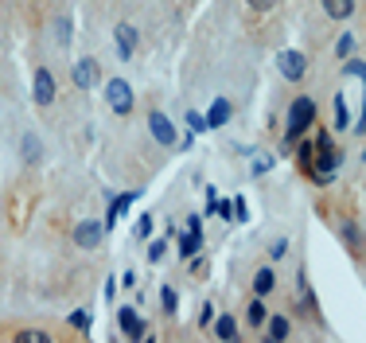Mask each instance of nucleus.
I'll use <instances>...</instances> for the list:
<instances>
[{"label":"nucleus","instance_id":"c85d7f7f","mask_svg":"<svg viewBox=\"0 0 366 343\" xmlns=\"http://www.w3.org/2000/svg\"><path fill=\"white\" fill-rule=\"evenodd\" d=\"M214 316H219V312H214V304H211V300H203V308H199V328L214 324Z\"/></svg>","mask_w":366,"mask_h":343},{"label":"nucleus","instance_id":"4c0bfd02","mask_svg":"<svg viewBox=\"0 0 366 343\" xmlns=\"http://www.w3.org/2000/svg\"><path fill=\"white\" fill-rule=\"evenodd\" d=\"M187 230H195V234H203V219H199V215H191V219H187Z\"/></svg>","mask_w":366,"mask_h":343},{"label":"nucleus","instance_id":"2eb2a0df","mask_svg":"<svg viewBox=\"0 0 366 343\" xmlns=\"http://www.w3.org/2000/svg\"><path fill=\"white\" fill-rule=\"evenodd\" d=\"M51 36H55V43H59V47H70V39H74V20H70L66 12L51 20Z\"/></svg>","mask_w":366,"mask_h":343},{"label":"nucleus","instance_id":"aec40b11","mask_svg":"<svg viewBox=\"0 0 366 343\" xmlns=\"http://www.w3.org/2000/svg\"><path fill=\"white\" fill-rule=\"evenodd\" d=\"M214 336H219V339H238V320H234V316H230V312H219V316H214Z\"/></svg>","mask_w":366,"mask_h":343},{"label":"nucleus","instance_id":"7c9ffc66","mask_svg":"<svg viewBox=\"0 0 366 343\" xmlns=\"http://www.w3.org/2000/svg\"><path fill=\"white\" fill-rule=\"evenodd\" d=\"M132 234H137V238H148V234H152V215H140L137 230H132Z\"/></svg>","mask_w":366,"mask_h":343},{"label":"nucleus","instance_id":"4468645a","mask_svg":"<svg viewBox=\"0 0 366 343\" xmlns=\"http://www.w3.org/2000/svg\"><path fill=\"white\" fill-rule=\"evenodd\" d=\"M230 113H234V106H230L226 98H214V106L206 110V129H222V125L230 121Z\"/></svg>","mask_w":366,"mask_h":343},{"label":"nucleus","instance_id":"f03ea898","mask_svg":"<svg viewBox=\"0 0 366 343\" xmlns=\"http://www.w3.org/2000/svg\"><path fill=\"white\" fill-rule=\"evenodd\" d=\"M343 164V153L331 145V133H315V172L312 175H335Z\"/></svg>","mask_w":366,"mask_h":343},{"label":"nucleus","instance_id":"f257e3e1","mask_svg":"<svg viewBox=\"0 0 366 343\" xmlns=\"http://www.w3.org/2000/svg\"><path fill=\"white\" fill-rule=\"evenodd\" d=\"M312 125H315V98L300 94L293 106H288V117H285V145H296Z\"/></svg>","mask_w":366,"mask_h":343},{"label":"nucleus","instance_id":"412c9836","mask_svg":"<svg viewBox=\"0 0 366 343\" xmlns=\"http://www.w3.org/2000/svg\"><path fill=\"white\" fill-rule=\"evenodd\" d=\"M343 71H347V74H359V78L366 82V63H362V58H351ZM355 133H359V137H366V106H362V113H359V121H355Z\"/></svg>","mask_w":366,"mask_h":343},{"label":"nucleus","instance_id":"4be33fe9","mask_svg":"<svg viewBox=\"0 0 366 343\" xmlns=\"http://www.w3.org/2000/svg\"><path fill=\"white\" fill-rule=\"evenodd\" d=\"M246 324H249V328H265V324H269V312H265L261 297L249 300V308H246Z\"/></svg>","mask_w":366,"mask_h":343},{"label":"nucleus","instance_id":"a211bd4d","mask_svg":"<svg viewBox=\"0 0 366 343\" xmlns=\"http://www.w3.org/2000/svg\"><path fill=\"white\" fill-rule=\"evenodd\" d=\"M296 164H300V168L312 175L315 172V140H296Z\"/></svg>","mask_w":366,"mask_h":343},{"label":"nucleus","instance_id":"f704fd0d","mask_svg":"<svg viewBox=\"0 0 366 343\" xmlns=\"http://www.w3.org/2000/svg\"><path fill=\"white\" fill-rule=\"evenodd\" d=\"M234 219H238V222H246V219H249V207H246V199H242V195L234 199Z\"/></svg>","mask_w":366,"mask_h":343},{"label":"nucleus","instance_id":"bb28decb","mask_svg":"<svg viewBox=\"0 0 366 343\" xmlns=\"http://www.w3.org/2000/svg\"><path fill=\"white\" fill-rule=\"evenodd\" d=\"M351 125V113H347V98L335 94V129H347Z\"/></svg>","mask_w":366,"mask_h":343},{"label":"nucleus","instance_id":"ddd939ff","mask_svg":"<svg viewBox=\"0 0 366 343\" xmlns=\"http://www.w3.org/2000/svg\"><path fill=\"white\" fill-rule=\"evenodd\" d=\"M339 238H343V246L351 250V254H362V230L355 219H339Z\"/></svg>","mask_w":366,"mask_h":343},{"label":"nucleus","instance_id":"e433bc0d","mask_svg":"<svg viewBox=\"0 0 366 343\" xmlns=\"http://www.w3.org/2000/svg\"><path fill=\"white\" fill-rule=\"evenodd\" d=\"M246 4L253 8L257 16H261V12H269V8H273V0H246Z\"/></svg>","mask_w":366,"mask_h":343},{"label":"nucleus","instance_id":"a878e982","mask_svg":"<svg viewBox=\"0 0 366 343\" xmlns=\"http://www.w3.org/2000/svg\"><path fill=\"white\" fill-rule=\"evenodd\" d=\"M66 324H70L74 332H82V336H86V332H90V312H86V308H74V312L66 316Z\"/></svg>","mask_w":366,"mask_h":343},{"label":"nucleus","instance_id":"5701e85b","mask_svg":"<svg viewBox=\"0 0 366 343\" xmlns=\"http://www.w3.org/2000/svg\"><path fill=\"white\" fill-rule=\"evenodd\" d=\"M199 246H203V234L187 230V234L179 238V257H195V254H199Z\"/></svg>","mask_w":366,"mask_h":343},{"label":"nucleus","instance_id":"cd10ccee","mask_svg":"<svg viewBox=\"0 0 366 343\" xmlns=\"http://www.w3.org/2000/svg\"><path fill=\"white\" fill-rule=\"evenodd\" d=\"M351 51H355V31H343V36H339V43H335V55L347 58Z\"/></svg>","mask_w":366,"mask_h":343},{"label":"nucleus","instance_id":"c756f323","mask_svg":"<svg viewBox=\"0 0 366 343\" xmlns=\"http://www.w3.org/2000/svg\"><path fill=\"white\" fill-rule=\"evenodd\" d=\"M285 254H288V238H273V246H269V257H273V262H281Z\"/></svg>","mask_w":366,"mask_h":343},{"label":"nucleus","instance_id":"39448f33","mask_svg":"<svg viewBox=\"0 0 366 343\" xmlns=\"http://www.w3.org/2000/svg\"><path fill=\"white\" fill-rule=\"evenodd\" d=\"M98 74H102V66H98V58H90V55H82L78 63L70 66V82H74L78 90L98 86Z\"/></svg>","mask_w":366,"mask_h":343},{"label":"nucleus","instance_id":"f8f14e48","mask_svg":"<svg viewBox=\"0 0 366 343\" xmlns=\"http://www.w3.org/2000/svg\"><path fill=\"white\" fill-rule=\"evenodd\" d=\"M296 300L304 304L308 320H320V300H315V292H312V285H308L304 273H296Z\"/></svg>","mask_w":366,"mask_h":343},{"label":"nucleus","instance_id":"72a5a7b5","mask_svg":"<svg viewBox=\"0 0 366 343\" xmlns=\"http://www.w3.org/2000/svg\"><path fill=\"white\" fill-rule=\"evenodd\" d=\"M187 125H191V133H206V117H199V113H187Z\"/></svg>","mask_w":366,"mask_h":343},{"label":"nucleus","instance_id":"dca6fc26","mask_svg":"<svg viewBox=\"0 0 366 343\" xmlns=\"http://www.w3.org/2000/svg\"><path fill=\"white\" fill-rule=\"evenodd\" d=\"M273 289H277V273H273L269 265H261V270L253 273V297H269Z\"/></svg>","mask_w":366,"mask_h":343},{"label":"nucleus","instance_id":"b1692460","mask_svg":"<svg viewBox=\"0 0 366 343\" xmlns=\"http://www.w3.org/2000/svg\"><path fill=\"white\" fill-rule=\"evenodd\" d=\"M288 316H269V339L273 343H281V339H288Z\"/></svg>","mask_w":366,"mask_h":343},{"label":"nucleus","instance_id":"58836bf2","mask_svg":"<svg viewBox=\"0 0 366 343\" xmlns=\"http://www.w3.org/2000/svg\"><path fill=\"white\" fill-rule=\"evenodd\" d=\"M362 164H366V148H362Z\"/></svg>","mask_w":366,"mask_h":343},{"label":"nucleus","instance_id":"6e6552de","mask_svg":"<svg viewBox=\"0 0 366 343\" xmlns=\"http://www.w3.org/2000/svg\"><path fill=\"white\" fill-rule=\"evenodd\" d=\"M102 234H105V222H98V219H82L78 227H74V242H78L82 250H98Z\"/></svg>","mask_w":366,"mask_h":343},{"label":"nucleus","instance_id":"393cba45","mask_svg":"<svg viewBox=\"0 0 366 343\" xmlns=\"http://www.w3.org/2000/svg\"><path fill=\"white\" fill-rule=\"evenodd\" d=\"M160 304H164V312H168V316L179 312V297H176V289H172V285H160Z\"/></svg>","mask_w":366,"mask_h":343},{"label":"nucleus","instance_id":"6ab92c4d","mask_svg":"<svg viewBox=\"0 0 366 343\" xmlns=\"http://www.w3.org/2000/svg\"><path fill=\"white\" fill-rule=\"evenodd\" d=\"M320 4L331 20H351L355 16V0H320Z\"/></svg>","mask_w":366,"mask_h":343},{"label":"nucleus","instance_id":"f3484780","mask_svg":"<svg viewBox=\"0 0 366 343\" xmlns=\"http://www.w3.org/2000/svg\"><path fill=\"white\" fill-rule=\"evenodd\" d=\"M137 195H140V191H125V195L113 199V203H110V211H105V219H102V222H105V230H113V222L121 219V211H125V207H129Z\"/></svg>","mask_w":366,"mask_h":343},{"label":"nucleus","instance_id":"1a4fd4ad","mask_svg":"<svg viewBox=\"0 0 366 343\" xmlns=\"http://www.w3.org/2000/svg\"><path fill=\"white\" fill-rule=\"evenodd\" d=\"M113 39H117V55H121V58H132V55H137V47H140L137 24H117V28H113Z\"/></svg>","mask_w":366,"mask_h":343},{"label":"nucleus","instance_id":"9d476101","mask_svg":"<svg viewBox=\"0 0 366 343\" xmlns=\"http://www.w3.org/2000/svg\"><path fill=\"white\" fill-rule=\"evenodd\" d=\"M117 324H121L125 339H145V336H148V324H145V316H140L137 308H121V312H117Z\"/></svg>","mask_w":366,"mask_h":343},{"label":"nucleus","instance_id":"7ed1b4c3","mask_svg":"<svg viewBox=\"0 0 366 343\" xmlns=\"http://www.w3.org/2000/svg\"><path fill=\"white\" fill-rule=\"evenodd\" d=\"M105 106H110L113 113H129L132 110V86L125 78H110L105 82Z\"/></svg>","mask_w":366,"mask_h":343},{"label":"nucleus","instance_id":"20e7f679","mask_svg":"<svg viewBox=\"0 0 366 343\" xmlns=\"http://www.w3.org/2000/svg\"><path fill=\"white\" fill-rule=\"evenodd\" d=\"M277 71L285 82H304L308 74V55L304 51H281L277 55Z\"/></svg>","mask_w":366,"mask_h":343},{"label":"nucleus","instance_id":"c9c22d12","mask_svg":"<svg viewBox=\"0 0 366 343\" xmlns=\"http://www.w3.org/2000/svg\"><path fill=\"white\" fill-rule=\"evenodd\" d=\"M273 164H277V160H273V156H261V160L253 164V175H265V172L273 168Z\"/></svg>","mask_w":366,"mask_h":343},{"label":"nucleus","instance_id":"0eeeda50","mask_svg":"<svg viewBox=\"0 0 366 343\" xmlns=\"http://www.w3.org/2000/svg\"><path fill=\"white\" fill-rule=\"evenodd\" d=\"M55 74L47 71V66H39L36 78H31V98H36V106H51L55 102Z\"/></svg>","mask_w":366,"mask_h":343},{"label":"nucleus","instance_id":"9b49d317","mask_svg":"<svg viewBox=\"0 0 366 343\" xmlns=\"http://www.w3.org/2000/svg\"><path fill=\"white\" fill-rule=\"evenodd\" d=\"M20 160L23 164H31V168H36L39 160H43V140H39V133H23L20 137Z\"/></svg>","mask_w":366,"mask_h":343},{"label":"nucleus","instance_id":"473e14b6","mask_svg":"<svg viewBox=\"0 0 366 343\" xmlns=\"http://www.w3.org/2000/svg\"><path fill=\"white\" fill-rule=\"evenodd\" d=\"M164 254H168L164 242H152V246H148V262H164Z\"/></svg>","mask_w":366,"mask_h":343},{"label":"nucleus","instance_id":"423d86ee","mask_svg":"<svg viewBox=\"0 0 366 343\" xmlns=\"http://www.w3.org/2000/svg\"><path fill=\"white\" fill-rule=\"evenodd\" d=\"M148 133H152V140L156 145H164V148H176V125L168 121L160 110H152L148 113Z\"/></svg>","mask_w":366,"mask_h":343},{"label":"nucleus","instance_id":"2f4dec72","mask_svg":"<svg viewBox=\"0 0 366 343\" xmlns=\"http://www.w3.org/2000/svg\"><path fill=\"white\" fill-rule=\"evenodd\" d=\"M20 339H23V343H47L51 336H47V332H36V328H28V332H20Z\"/></svg>","mask_w":366,"mask_h":343}]
</instances>
